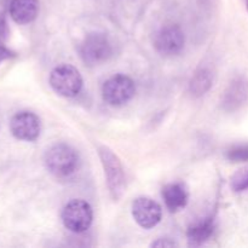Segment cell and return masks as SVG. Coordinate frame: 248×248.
Masks as SVG:
<instances>
[{"label": "cell", "instance_id": "6da1fadb", "mask_svg": "<svg viewBox=\"0 0 248 248\" xmlns=\"http://www.w3.org/2000/svg\"><path fill=\"white\" fill-rule=\"evenodd\" d=\"M45 165L56 178H68L79 170L80 157L74 148L64 143L52 145L45 155Z\"/></svg>", "mask_w": 248, "mask_h": 248}, {"label": "cell", "instance_id": "52a82bcc", "mask_svg": "<svg viewBox=\"0 0 248 248\" xmlns=\"http://www.w3.org/2000/svg\"><path fill=\"white\" fill-rule=\"evenodd\" d=\"M186 36L177 24L165 26L155 34L154 46L162 56H176L183 50Z\"/></svg>", "mask_w": 248, "mask_h": 248}, {"label": "cell", "instance_id": "9c48e42d", "mask_svg": "<svg viewBox=\"0 0 248 248\" xmlns=\"http://www.w3.org/2000/svg\"><path fill=\"white\" fill-rule=\"evenodd\" d=\"M11 132L17 140L33 142L38 140L41 131L40 120L38 116L31 111H19L10 123Z\"/></svg>", "mask_w": 248, "mask_h": 248}, {"label": "cell", "instance_id": "8fae6325", "mask_svg": "<svg viewBox=\"0 0 248 248\" xmlns=\"http://www.w3.org/2000/svg\"><path fill=\"white\" fill-rule=\"evenodd\" d=\"M39 14V0H11L10 15L18 24L33 22Z\"/></svg>", "mask_w": 248, "mask_h": 248}, {"label": "cell", "instance_id": "9a60e30c", "mask_svg": "<svg viewBox=\"0 0 248 248\" xmlns=\"http://www.w3.org/2000/svg\"><path fill=\"white\" fill-rule=\"evenodd\" d=\"M232 188L235 191L248 189V167L239 170L232 178Z\"/></svg>", "mask_w": 248, "mask_h": 248}, {"label": "cell", "instance_id": "3957f363", "mask_svg": "<svg viewBox=\"0 0 248 248\" xmlns=\"http://www.w3.org/2000/svg\"><path fill=\"white\" fill-rule=\"evenodd\" d=\"M98 155L106 174L107 186L110 196L115 201L123 196L125 189V174L120 160L111 149L106 145H99Z\"/></svg>", "mask_w": 248, "mask_h": 248}, {"label": "cell", "instance_id": "7c38bea8", "mask_svg": "<svg viewBox=\"0 0 248 248\" xmlns=\"http://www.w3.org/2000/svg\"><path fill=\"white\" fill-rule=\"evenodd\" d=\"M162 198L165 205L171 212H178L186 206L189 195L183 183H171L164 186Z\"/></svg>", "mask_w": 248, "mask_h": 248}, {"label": "cell", "instance_id": "8992f818", "mask_svg": "<svg viewBox=\"0 0 248 248\" xmlns=\"http://www.w3.org/2000/svg\"><path fill=\"white\" fill-rule=\"evenodd\" d=\"M93 212L89 202L84 200H72L64 206L62 211L63 225L69 232L80 234L91 227Z\"/></svg>", "mask_w": 248, "mask_h": 248}, {"label": "cell", "instance_id": "ac0fdd59", "mask_svg": "<svg viewBox=\"0 0 248 248\" xmlns=\"http://www.w3.org/2000/svg\"><path fill=\"white\" fill-rule=\"evenodd\" d=\"M245 2H246V7H247V11H248V0H245Z\"/></svg>", "mask_w": 248, "mask_h": 248}, {"label": "cell", "instance_id": "4fadbf2b", "mask_svg": "<svg viewBox=\"0 0 248 248\" xmlns=\"http://www.w3.org/2000/svg\"><path fill=\"white\" fill-rule=\"evenodd\" d=\"M213 82V74L210 69L201 68L194 74L190 81V91L194 96H202L211 89Z\"/></svg>", "mask_w": 248, "mask_h": 248}, {"label": "cell", "instance_id": "2e32d148", "mask_svg": "<svg viewBox=\"0 0 248 248\" xmlns=\"http://www.w3.org/2000/svg\"><path fill=\"white\" fill-rule=\"evenodd\" d=\"M227 157L230 161L245 162L248 161V144L235 145L232 149L228 150Z\"/></svg>", "mask_w": 248, "mask_h": 248}, {"label": "cell", "instance_id": "277c9868", "mask_svg": "<svg viewBox=\"0 0 248 248\" xmlns=\"http://www.w3.org/2000/svg\"><path fill=\"white\" fill-rule=\"evenodd\" d=\"M50 85L53 91L62 97H75L82 89V78L79 70L70 64L53 68L50 74Z\"/></svg>", "mask_w": 248, "mask_h": 248}, {"label": "cell", "instance_id": "7a4b0ae2", "mask_svg": "<svg viewBox=\"0 0 248 248\" xmlns=\"http://www.w3.org/2000/svg\"><path fill=\"white\" fill-rule=\"evenodd\" d=\"M113 44L108 35L99 31L85 36L79 46V53L85 64L93 67L107 62L113 56Z\"/></svg>", "mask_w": 248, "mask_h": 248}, {"label": "cell", "instance_id": "30bf717a", "mask_svg": "<svg viewBox=\"0 0 248 248\" xmlns=\"http://www.w3.org/2000/svg\"><path fill=\"white\" fill-rule=\"evenodd\" d=\"M248 99V82L244 78H237L227 89L223 98V108L234 111L244 106Z\"/></svg>", "mask_w": 248, "mask_h": 248}, {"label": "cell", "instance_id": "e0dca14e", "mask_svg": "<svg viewBox=\"0 0 248 248\" xmlns=\"http://www.w3.org/2000/svg\"><path fill=\"white\" fill-rule=\"evenodd\" d=\"M174 246H178L174 241H171L170 239H159L157 241L153 242L152 247H174Z\"/></svg>", "mask_w": 248, "mask_h": 248}, {"label": "cell", "instance_id": "5b68a950", "mask_svg": "<svg viewBox=\"0 0 248 248\" xmlns=\"http://www.w3.org/2000/svg\"><path fill=\"white\" fill-rule=\"evenodd\" d=\"M136 93L135 81L125 74H116L106 80L102 86V97L109 106L120 107L130 102Z\"/></svg>", "mask_w": 248, "mask_h": 248}, {"label": "cell", "instance_id": "ba28073f", "mask_svg": "<svg viewBox=\"0 0 248 248\" xmlns=\"http://www.w3.org/2000/svg\"><path fill=\"white\" fill-rule=\"evenodd\" d=\"M132 216L143 229H152L161 220V206L153 199L137 198L132 203Z\"/></svg>", "mask_w": 248, "mask_h": 248}, {"label": "cell", "instance_id": "5bb4252c", "mask_svg": "<svg viewBox=\"0 0 248 248\" xmlns=\"http://www.w3.org/2000/svg\"><path fill=\"white\" fill-rule=\"evenodd\" d=\"M215 230V224L213 220L207 219L203 222L198 223V224L193 225L189 228L188 230V239L190 244L193 245H201L205 241H207L213 234Z\"/></svg>", "mask_w": 248, "mask_h": 248}]
</instances>
